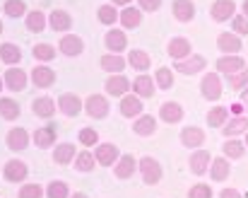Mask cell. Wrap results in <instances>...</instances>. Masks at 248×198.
<instances>
[{"label": "cell", "instance_id": "680465c9", "mask_svg": "<svg viewBox=\"0 0 248 198\" xmlns=\"http://www.w3.org/2000/svg\"><path fill=\"white\" fill-rule=\"evenodd\" d=\"M2 90H5V80L0 78V92H2Z\"/></svg>", "mask_w": 248, "mask_h": 198}, {"label": "cell", "instance_id": "30bf717a", "mask_svg": "<svg viewBox=\"0 0 248 198\" xmlns=\"http://www.w3.org/2000/svg\"><path fill=\"white\" fill-rule=\"evenodd\" d=\"M29 143H31L29 131H27V128H19V126L10 128L7 135H5V145H7V150H12V152H22V150H27Z\"/></svg>", "mask_w": 248, "mask_h": 198}, {"label": "cell", "instance_id": "6da1fadb", "mask_svg": "<svg viewBox=\"0 0 248 198\" xmlns=\"http://www.w3.org/2000/svg\"><path fill=\"white\" fill-rule=\"evenodd\" d=\"M138 172L142 177V184H147V186H157L162 182V177H164L162 162L157 157H150V155H145V157L138 160Z\"/></svg>", "mask_w": 248, "mask_h": 198}, {"label": "cell", "instance_id": "9f6ffc18", "mask_svg": "<svg viewBox=\"0 0 248 198\" xmlns=\"http://www.w3.org/2000/svg\"><path fill=\"white\" fill-rule=\"evenodd\" d=\"M241 15H246L248 17V0H244V5H241Z\"/></svg>", "mask_w": 248, "mask_h": 198}, {"label": "cell", "instance_id": "83f0119b", "mask_svg": "<svg viewBox=\"0 0 248 198\" xmlns=\"http://www.w3.org/2000/svg\"><path fill=\"white\" fill-rule=\"evenodd\" d=\"M142 15H145V12H142L138 5H128V7L121 10L118 24H121L123 29H138V27L142 24Z\"/></svg>", "mask_w": 248, "mask_h": 198}, {"label": "cell", "instance_id": "94428289", "mask_svg": "<svg viewBox=\"0 0 248 198\" xmlns=\"http://www.w3.org/2000/svg\"><path fill=\"white\" fill-rule=\"evenodd\" d=\"M0 34H2V19H0Z\"/></svg>", "mask_w": 248, "mask_h": 198}, {"label": "cell", "instance_id": "f546056e", "mask_svg": "<svg viewBox=\"0 0 248 198\" xmlns=\"http://www.w3.org/2000/svg\"><path fill=\"white\" fill-rule=\"evenodd\" d=\"M171 12H173V17L181 22V24H188V22H193L195 19V2L193 0H173V5H171Z\"/></svg>", "mask_w": 248, "mask_h": 198}, {"label": "cell", "instance_id": "1f68e13d", "mask_svg": "<svg viewBox=\"0 0 248 198\" xmlns=\"http://www.w3.org/2000/svg\"><path fill=\"white\" fill-rule=\"evenodd\" d=\"M183 116H186V111H183V106H181L178 101H164V104L159 106V118H162L164 123H169V126L181 123Z\"/></svg>", "mask_w": 248, "mask_h": 198}, {"label": "cell", "instance_id": "52a82bcc", "mask_svg": "<svg viewBox=\"0 0 248 198\" xmlns=\"http://www.w3.org/2000/svg\"><path fill=\"white\" fill-rule=\"evenodd\" d=\"M2 80H5V90L7 92H24L27 85H29V73H24L22 68L12 66V68L5 70Z\"/></svg>", "mask_w": 248, "mask_h": 198}, {"label": "cell", "instance_id": "3957f363", "mask_svg": "<svg viewBox=\"0 0 248 198\" xmlns=\"http://www.w3.org/2000/svg\"><path fill=\"white\" fill-rule=\"evenodd\" d=\"M27 177H29V167H27V162L12 157V160H7V162L2 165V179H5L7 184H24Z\"/></svg>", "mask_w": 248, "mask_h": 198}, {"label": "cell", "instance_id": "8d00e7d4", "mask_svg": "<svg viewBox=\"0 0 248 198\" xmlns=\"http://www.w3.org/2000/svg\"><path fill=\"white\" fill-rule=\"evenodd\" d=\"M0 61L5 63V66H19L22 63V49L17 46V44H10V41H5V44H0Z\"/></svg>", "mask_w": 248, "mask_h": 198}, {"label": "cell", "instance_id": "681fc988", "mask_svg": "<svg viewBox=\"0 0 248 198\" xmlns=\"http://www.w3.org/2000/svg\"><path fill=\"white\" fill-rule=\"evenodd\" d=\"M232 32L239 34V36H246L248 34V17L246 15H239V12H236V15L232 17Z\"/></svg>", "mask_w": 248, "mask_h": 198}, {"label": "cell", "instance_id": "5b68a950", "mask_svg": "<svg viewBox=\"0 0 248 198\" xmlns=\"http://www.w3.org/2000/svg\"><path fill=\"white\" fill-rule=\"evenodd\" d=\"M205 68H207V61L200 53H193V56H188L183 61H173V73H181V75H188V78L202 73Z\"/></svg>", "mask_w": 248, "mask_h": 198}, {"label": "cell", "instance_id": "7c38bea8", "mask_svg": "<svg viewBox=\"0 0 248 198\" xmlns=\"http://www.w3.org/2000/svg\"><path fill=\"white\" fill-rule=\"evenodd\" d=\"M56 138H58V131H56L53 123L41 126V128H36V131L31 133V143H34L39 150H51V148H56Z\"/></svg>", "mask_w": 248, "mask_h": 198}, {"label": "cell", "instance_id": "816d5d0a", "mask_svg": "<svg viewBox=\"0 0 248 198\" xmlns=\"http://www.w3.org/2000/svg\"><path fill=\"white\" fill-rule=\"evenodd\" d=\"M138 7L142 12H157L162 10V0H138Z\"/></svg>", "mask_w": 248, "mask_h": 198}, {"label": "cell", "instance_id": "5bb4252c", "mask_svg": "<svg viewBox=\"0 0 248 198\" xmlns=\"http://www.w3.org/2000/svg\"><path fill=\"white\" fill-rule=\"evenodd\" d=\"M215 68H217V73L219 75H234V73H241L244 68H248L246 66V58L244 56H219L217 58V63H215Z\"/></svg>", "mask_w": 248, "mask_h": 198}, {"label": "cell", "instance_id": "7dc6e473", "mask_svg": "<svg viewBox=\"0 0 248 198\" xmlns=\"http://www.w3.org/2000/svg\"><path fill=\"white\" fill-rule=\"evenodd\" d=\"M227 82L234 92H244L248 87V68H244L241 73H234V75H227Z\"/></svg>", "mask_w": 248, "mask_h": 198}, {"label": "cell", "instance_id": "7402d4cb", "mask_svg": "<svg viewBox=\"0 0 248 198\" xmlns=\"http://www.w3.org/2000/svg\"><path fill=\"white\" fill-rule=\"evenodd\" d=\"M232 177V160H227L224 155L222 157H212L210 162V179L215 184H222Z\"/></svg>", "mask_w": 248, "mask_h": 198}, {"label": "cell", "instance_id": "ffe728a7", "mask_svg": "<svg viewBox=\"0 0 248 198\" xmlns=\"http://www.w3.org/2000/svg\"><path fill=\"white\" fill-rule=\"evenodd\" d=\"M210 162H212V155L207 152V150H195V152H190V157H188V169L195 174V177H202V174H207L210 172Z\"/></svg>", "mask_w": 248, "mask_h": 198}, {"label": "cell", "instance_id": "d6986e66", "mask_svg": "<svg viewBox=\"0 0 248 198\" xmlns=\"http://www.w3.org/2000/svg\"><path fill=\"white\" fill-rule=\"evenodd\" d=\"M178 140H181L183 148H188V150H198V148L205 145V131L198 128V126H186V128L181 131Z\"/></svg>", "mask_w": 248, "mask_h": 198}, {"label": "cell", "instance_id": "277c9868", "mask_svg": "<svg viewBox=\"0 0 248 198\" xmlns=\"http://www.w3.org/2000/svg\"><path fill=\"white\" fill-rule=\"evenodd\" d=\"M111 111V104H108V97L106 95H89L84 99V114L94 121H101L106 118Z\"/></svg>", "mask_w": 248, "mask_h": 198}, {"label": "cell", "instance_id": "6f0895ef", "mask_svg": "<svg viewBox=\"0 0 248 198\" xmlns=\"http://www.w3.org/2000/svg\"><path fill=\"white\" fill-rule=\"evenodd\" d=\"M70 198H89L87 194H80V191H75V194H70Z\"/></svg>", "mask_w": 248, "mask_h": 198}, {"label": "cell", "instance_id": "8992f818", "mask_svg": "<svg viewBox=\"0 0 248 198\" xmlns=\"http://www.w3.org/2000/svg\"><path fill=\"white\" fill-rule=\"evenodd\" d=\"M29 80H31V85H34V87H39V90H48V87H53V85H56L58 75H56V70H53V68H48L46 63H39V66H34V68H31Z\"/></svg>", "mask_w": 248, "mask_h": 198}, {"label": "cell", "instance_id": "b9f144b4", "mask_svg": "<svg viewBox=\"0 0 248 198\" xmlns=\"http://www.w3.org/2000/svg\"><path fill=\"white\" fill-rule=\"evenodd\" d=\"M2 12L12 19H19V17H27V2L24 0H5L2 2Z\"/></svg>", "mask_w": 248, "mask_h": 198}, {"label": "cell", "instance_id": "836d02e7", "mask_svg": "<svg viewBox=\"0 0 248 198\" xmlns=\"http://www.w3.org/2000/svg\"><path fill=\"white\" fill-rule=\"evenodd\" d=\"M75 157H78V152H75L73 143H58L53 148V162L61 167H68L70 162H75Z\"/></svg>", "mask_w": 248, "mask_h": 198}, {"label": "cell", "instance_id": "2e32d148", "mask_svg": "<svg viewBox=\"0 0 248 198\" xmlns=\"http://www.w3.org/2000/svg\"><path fill=\"white\" fill-rule=\"evenodd\" d=\"M217 49H219L222 56H236V53L244 49V41H241V36L234 34V32H222V34L217 36Z\"/></svg>", "mask_w": 248, "mask_h": 198}, {"label": "cell", "instance_id": "ee69618b", "mask_svg": "<svg viewBox=\"0 0 248 198\" xmlns=\"http://www.w3.org/2000/svg\"><path fill=\"white\" fill-rule=\"evenodd\" d=\"M31 56H34V61H39V63H51V61L56 58V46H51V44H36V46L31 49Z\"/></svg>", "mask_w": 248, "mask_h": 198}, {"label": "cell", "instance_id": "ba28073f", "mask_svg": "<svg viewBox=\"0 0 248 198\" xmlns=\"http://www.w3.org/2000/svg\"><path fill=\"white\" fill-rule=\"evenodd\" d=\"M130 90H133V82L123 75V73H118V75H108L106 78V82H104V92L108 95V97H125V95H130Z\"/></svg>", "mask_w": 248, "mask_h": 198}, {"label": "cell", "instance_id": "f5cc1de1", "mask_svg": "<svg viewBox=\"0 0 248 198\" xmlns=\"http://www.w3.org/2000/svg\"><path fill=\"white\" fill-rule=\"evenodd\" d=\"M229 114H232V116H246V106H244L241 101H234V104L229 106Z\"/></svg>", "mask_w": 248, "mask_h": 198}, {"label": "cell", "instance_id": "d6a6232c", "mask_svg": "<svg viewBox=\"0 0 248 198\" xmlns=\"http://www.w3.org/2000/svg\"><path fill=\"white\" fill-rule=\"evenodd\" d=\"M24 27L31 34H41L48 27V15H44L41 10H29L27 17H24Z\"/></svg>", "mask_w": 248, "mask_h": 198}, {"label": "cell", "instance_id": "8fae6325", "mask_svg": "<svg viewBox=\"0 0 248 198\" xmlns=\"http://www.w3.org/2000/svg\"><path fill=\"white\" fill-rule=\"evenodd\" d=\"M104 46H106L108 53H123V51L128 49V34H125V29L111 27V29L104 34Z\"/></svg>", "mask_w": 248, "mask_h": 198}, {"label": "cell", "instance_id": "ac0fdd59", "mask_svg": "<svg viewBox=\"0 0 248 198\" xmlns=\"http://www.w3.org/2000/svg\"><path fill=\"white\" fill-rule=\"evenodd\" d=\"M58 51H61L63 56H68V58H78V56H82L84 53L82 36H78V34H63L61 41H58Z\"/></svg>", "mask_w": 248, "mask_h": 198}, {"label": "cell", "instance_id": "484cf974", "mask_svg": "<svg viewBox=\"0 0 248 198\" xmlns=\"http://www.w3.org/2000/svg\"><path fill=\"white\" fill-rule=\"evenodd\" d=\"M133 133L140 138H152L157 133V118L152 114H142V116L133 118Z\"/></svg>", "mask_w": 248, "mask_h": 198}, {"label": "cell", "instance_id": "74e56055", "mask_svg": "<svg viewBox=\"0 0 248 198\" xmlns=\"http://www.w3.org/2000/svg\"><path fill=\"white\" fill-rule=\"evenodd\" d=\"M246 150H248L246 143L239 140V138H227L224 145H222V152H224L227 160H241L246 155Z\"/></svg>", "mask_w": 248, "mask_h": 198}, {"label": "cell", "instance_id": "c3c4849f", "mask_svg": "<svg viewBox=\"0 0 248 198\" xmlns=\"http://www.w3.org/2000/svg\"><path fill=\"white\" fill-rule=\"evenodd\" d=\"M46 196V189L41 184H22L19 191H17V198H44Z\"/></svg>", "mask_w": 248, "mask_h": 198}, {"label": "cell", "instance_id": "e0dca14e", "mask_svg": "<svg viewBox=\"0 0 248 198\" xmlns=\"http://www.w3.org/2000/svg\"><path fill=\"white\" fill-rule=\"evenodd\" d=\"M166 53L171 56V61H183V58L193 56V44L186 36H173L166 44Z\"/></svg>", "mask_w": 248, "mask_h": 198}, {"label": "cell", "instance_id": "11a10c76", "mask_svg": "<svg viewBox=\"0 0 248 198\" xmlns=\"http://www.w3.org/2000/svg\"><path fill=\"white\" fill-rule=\"evenodd\" d=\"M111 5H116V7H128V5H133V0H111Z\"/></svg>", "mask_w": 248, "mask_h": 198}, {"label": "cell", "instance_id": "7a4b0ae2", "mask_svg": "<svg viewBox=\"0 0 248 198\" xmlns=\"http://www.w3.org/2000/svg\"><path fill=\"white\" fill-rule=\"evenodd\" d=\"M224 92V85H222V75L215 70V73H205L202 80H200V95L205 101H219Z\"/></svg>", "mask_w": 248, "mask_h": 198}, {"label": "cell", "instance_id": "9c48e42d", "mask_svg": "<svg viewBox=\"0 0 248 198\" xmlns=\"http://www.w3.org/2000/svg\"><path fill=\"white\" fill-rule=\"evenodd\" d=\"M56 104H58V111L63 116H68V118H75V116H80L84 111V99H80L73 92H63Z\"/></svg>", "mask_w": 248, "mask_h": 198}, {"label": "cell", "instance_id": "f6af8a7d", "mask_svg": "<svg viewBox=\"0 0 248 198\" xmlns=\"http://www.w3.org/2000/svg\"><path fill=\"white\" fill-rule=\"evenodd\" d=\"M173 82H176V78H173V70L171 68H157V73H155V85H157V90H171L173 87Z\"/></svg>", "mask_w": 248, "mask_h": 198}, {"label": "cell", "instance_id": "44dd1931", "mask_svg": "<svg viewBox=\"0 0 248 198\" xmlns=\"http://www.w3.org/2000/svg\"><path fill=\"white\" fill-rule=\"evenodd\" d=\"M99 66H101L104 73H108V75H118V73L125 70L128 58H125L123 53H104V56L99 58Z\"/></svg>", "mask_w": 248, "mask_h": 198}, {"label": "cell", "instance_id": "f907efd6", "mask_svg": "<svg viewBox=\"0 0 248 198\" xmlns=\"http://www.w3.org/2000/svg\"><path fill=\"white\" fill-rule=\"evenodd\" d=\"M215 191L210 189V184H195L188 189V198H212Z\"/></svg>", "mask_w": 248, "mask_h": 198}, {"label": "cell", "instance_id": "d590c367", "mask_svg": "<svg viewBox=\"0 0 248 198\" xmlns=\"http://www.w3.org/2000/svg\"><path fill=\"white\" fill-rule=\"evenodd\" d=\"M128 66H130L133 70H138V73H147L150 66H152V58H150L147 51H142V49H133V51L128 53Z\"/></svg>", "mask_w": 248, "mask_h": 198}, {"label": "cell", "instance_id": "4dcf8cb0", "mask_svg": "<svg viewBox=\"0 0 248 198\" xmlns=\"http://www.w3.org/2000/svg\"><path fill=\"white\" fill-rule=\"evenodd\" d=\"M248 133V116H229V121L222 126L224 138H239Z\"/></svg>", "mask_w": 248, "mask_h": 198}, {"label": "cell", "instance_id": "603a6c76", "mask_svg": "<svg viewBox=\"0 0 248 198\" xmlns=\"http://www.w3.org/2000/svg\"><path fill=\"white\" fill-rule=\"evenodd\" d=\"M236 2L234 0H215L212 7H210V17L215 22H229L234 15H236Z\"/></svg>", "mask_w": 248, "mask_h": 198}, {"label": "cell", "instance_id": "bcb514c9", "mask_svg": "<svg viewBox=\"0 0 248 198\" xmlns=\"http://www.w3.org/2000/svg\"><path fill=\"white\" fill-rule=\"evenodd\" d=\"M78 140H80V145H84V148H96V145L101 143V140H99V131H94V128H89V126L80 128Z\"/></svg>", "mask_w": 248, "mask_h": 198}, {"label": "cell", "instance_id": "cb8c5ba5", "mask_svg": "<svg viewBox=\"0 0 248 198\" xmlns=\"http://www.w3.org/2000/svg\"><path fill=\"white\" fill-rule=\"evenodd\" d=\"M133 95H138L140 99H152L157 95L155 78H150L147 73H140V75L133 80Z\"/></svg>", "mask_w": 248, "mask_h": 198}, {"label": "cell", "instance_id": "f35d334b", "mask_svg": "<svg viewBox=\"0 0 248 198\" xmlns=\"http://www.w3.org/2000/svg\"><path fill=\"white\" fill-rule=\"evenodd\" d=\"M19 114H22V106L17 104V99L0 97V118L2 121H17Z\"/></svg>", "mask_w": 248, "mask_h": 198}, {"label": "cell", "instance_id": "db71d44e", "mask_svg": "<svg viewBox=\"0 0 248 198\" xmlns=\"http://www.w3.org/2000/svg\"><path fill=\"white\" fill-rule=\"evenodd\" d=\"M219 198H244V194L239 189H222L219 191Z\"/></svg>", "mask_w": 248, "mask_h": 198}, {"label": "cell", "instance_id": "91938a15", "mask_svg": "<svg viewBox=\"0 0 248 198\" xmlns=\"http://www.w3.org/2000/svg\"><path fill=\"white\" fill-rule=\"evenodd\" d=\"M244 143H246V148H248V133H246V135H244Z\"/></svg>", "mask_w": 248, "mask_h": 198}, {"label": "cell", "instance_id": "f1b7e54d", "mask_svg": "<svg viewBox=\"0 0 248 198\" xmlns=\"http://www.w3.org/2000/svg\"><path fill=\"white\" fill-rule=\"evenodd\" d=\"M48 27L53 32H61V34H68L73 29V15L68 10H53L48 15Z\"/></svg>", "mask_w": 248, "mask_h": 198}, {"label": "cell", "instance_id": "4316f807", "mask_svg": "<svg viewBox=\"0 0 248 198\" xmlns=\"http://www.w3.org/2000/svg\"><path fill=\"white\" fill-rule=\"evenodd\" d=\"M135 172H138V160H135L133 155H121V157H118V162L113 165V177H116V179H121V182L130 179Z\"/></svg>", "mask_w": 248, "mask_h": 198}, {"label": "cell", "instance_id": "ab89813d", "mask_svg": "<svg viewBox=\"0 0 248 198\" xmlns=\"http://www.w3.org/2000/svg\"><path fill=\"white\" fill-rule=\"evenodd\" d=\"M229 106H212L210 111H207V116H205V121H207V126L210 128H222L227 121H229Z\"/></svg>", "mask_w": 248, "mask_h": 198}, {"label": "cell", "instance_id": "9a60e30c", "mask_svg": "<svg viewBox=\"0 0 248 198\" xmlns=\"http://www.w3.org/2000/svg\"><path fill=\"white\" fill-rule=\"evenodd\" d=\"M118 111H121V116L123 118H138V116H142L145 114V104H142V99L138 97V95H125V97H121V104H118Z\"/></svg>", "mask_w": 248, "mask_h": 198}, {"label": "cell", "instance_id": "7bdbcfd3", "mask_svg": "<svg viewBox=\"0 0 248 198\" xmlns=\"http://www.w3.org/2000/svg\"><path fill=\"white\" fill-rule=\"evenodd\" d=\"M46 198H70V186L63 179H53L46 184Z\"/></svg>", "mask_w": 248, "mask_h": 198}, {"label": "cell", "instance_id": "e575fe53", "mask_svg": "<svg viewBox=\"0 0 248 198\" xmlns=\"http://www.w3.org/2000/svg\"><path fill=\"white\" fill-rule=\"evenodd\" d=\"M118 17H121V10H118L116 5H111V2H104V5L96 7V19H99V24H104V27H116Z\"/></svg>", "mask_w": 248, "mask_h": 198}, {"label": "cell", "instance_id": "60d3db41", "mask_svg": "<svg viewBox=\"0 0 248 198\" xmlns=\"http://www.w3.org/2000/svg\"><path fill=\"white\" fill-rule=\"evenodd\" d=\"M94 167H96V157H94V152H89V150L78 152V157H75V169H78L80 174L94 172Z\"/></svg>", "mask_w": 248, "mask_h": 198}, {"label": "cell", "instance_id": "4fadbf2b", "mask_svg": "<svg viewBox=\"0 0 248 198\" xmlns=\"http://www.w3.org/2000/svg\"><path fill=\"white\" fill-rule=\"evenodd\" d=\"M94 157H96L99 167H113L118 162V157H121V150L113 143H99L94 148Z\"/></svg>", "mask_w": 248, "mask_h": 198}, {"label": "cell", "instance_id": "d4e9b609", "mask_svg": "<svg viewBox=\"0 0 248 198\" xmlns=\"http://www.w3.org/2000/svg\"><path fill=\"white\" fill-rule=\"evenodd\" d=\"M56 109H58V104H56V99L48 97V95H44V97H36L31 101V111H34V116L36 118H53L56 116Z\"/></svg>", "mask_w": 248, "mask_h": 198}]
</instances>
